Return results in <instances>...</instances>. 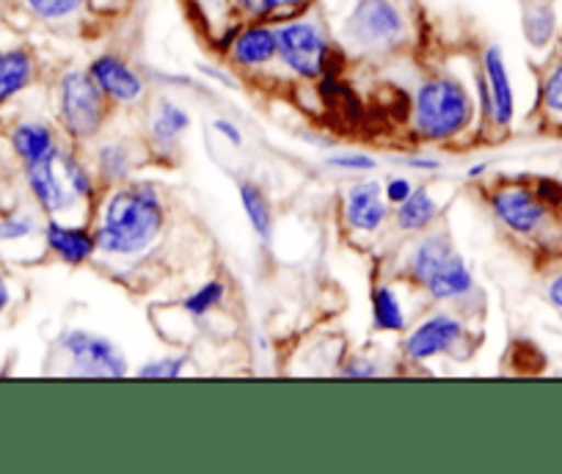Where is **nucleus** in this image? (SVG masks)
Returning <instances> with one entry per match:
<instances>
[{"instance_id": "f03ea898", "label": "nucleus", "mask_w": 562, "mask_h": 474, "mask_svg": "<svg viewBox=\"0 0 562 474\" xmlns=\"http://www.w3.org/2000/svg\"><path fill=\"white\" fill-rule=\"evenodd\" d=\"M472 97L461 80L430 78L416 89L414 122L419 136L430 142H447L472 122Z\"/></svg>"}, {"instance_id": "7c9ffc66", "label": "nucleus", "mask_w": 562, "mask_h": 474, "mask_svg": "<svg viewBox=\"0 0 562 474\" xmlns=\"http://www.w3.org/2000/svg\"><path fill=\"white\" fill-rule=\"evenodd\" d=\"M34 232V221L29 215H9L0 221V240H20Z\"/></svg>"}, {"instance_id": "cd10ccee", "label": "nucleus", "mask_w": 562, "mask_h": 474, "mask_svg": "<svg viewBox=\"0 0 562 474\" xmlns=\"http://www.w3.org/2000/svg\"><path fill=\"white\" fill-rule=\"evenodd\" d=\"M186 356H166V359H158V362H147L138 370V379H177V375L186 370Z\"/></svg>"}, {"instance_id": "6e6552de", "label": "nucleus", "mask_w": 562, "mask_h": 474, "mask_svg": "<svg viewBox=\"0 0 562 474\" xmlns=\"http://www.w3.org/2000/svg\"><path fill=\"white\" fill-rule=\"evenodd\" d=\"M91 80L100 86L102 94L113 102H122V105H130V102H138L140 94H144V80L140 75L130 67L124 58L113 56V53H102L91 61L89 67Z\"/></svg>"}, {"instance_id": "0eeeda50", "label": "nucleus", "mask_w": 562, "mask_h": 474, "mask_svg": "<svg viewBox=\"0 0 562 474\" xmlns=\"http://www.w3.org/2000/svg\"><path fill=\"white\" fill-rule=\"evenodd\" d=\"M491 210L507 229L518 232V235H529V232L540 229V224L546 221V204L532 191L518 185L496 191L491 196Z\"/></svg>"}, {"instance_id": "aec40b11", "label": "nucleus", "mask_w": 562, "mask_h": 474, "mask_svg": "<svg viewBox=\"0 0 562 474\" xmlns=\"http://www.w3.org/2000/svg\"><path fill=\"white\" fill-rule=\"evenodd\" d=\"M524 36L532 47H546L557 34V14L551 3H527L521 18Z\"/></svg>"}, {"instance_id": "9d476101", "label": "nucleus", "mask_w": 562, "mask_h": 474, "mask_svg": "<svg viewBox=\"0 0 562 474\" xmlns=\"http://www.w3.org/2000/svg\"><path fill=\"white\" fill-rule=\"evenodd\" d=\"M29 185L34 191L36 202L47 210V213H64L72 207L75 191L69 188L67 174H64L61 155L40 160V163H29Z\"/></svg>"}, {"instance_id": "c9c22d12", "label": "nucleus", "mask_w": 562, "mask_h": 474, "mask_svg": "<svg viewBox=\"0 0 562 474\" xmlns=\"http://www.w3.org/2000/svg\"><path fill=\"white\" fill-rule=\"evenodd\" d=\"M408 163H411V169H422V171L439 169V160H428V158H411Z\"/></svg>"}, {"instance_id": "7ed1b4c3", "label": "nucleus", "mask_w": 562, "mask_h": 474, "mask_svg": "<svg viewBox=\"0 0 562 474\" xmlns=\"http://www.w3.org/2000/svg\"><path fill=\"white\" fill-rule=\"evenodd\" d=\"M342 34L356 50H392L408 34V18L397 0H353L345 14Z\"/></svg>"}, {"instance_id": "dca6fc26", "label": "nucleus", "mask_w": 562, "mask_h": 474, "mask_svg": "<svg viewBox=\"0 0 562 474\" xmlns=\"http://www.w3.org/2000/svg\"><path fill=\"white\" fill-rule=\"evenodd\" d=\"M12 147L25 160V166L40 163V160L53 158L58 153L53 131L47 125H40V122H23V125L14 127Z\"/></svg>"}, {"instance_id": "473e14b6", "label": "nucleus", "mask_w": 562, "mask_h": 474, "mask_svg": "<svg viewBox=\"0 0 562 474\" xmlns=\"http://www.w3.org/2000/svg\"><path fill=\"white\" fill-rule=\"evenodd\" d=\"M411 191H414V185H411L405 177H392V180H389V185L383 188V196H386L389 204H403L405 199L411 196Z\"/></svg>"}, {"instance_id": "393cba45", "label": "nucleus", "mask_w": 562, "mask_h": 474, "mask_svg": "<svg viewBox=\"0 0 562 474\" xmlns=\"http://www.w3.org/2000/svg\"><path fill=\"white\" fill-rule=\"evenodd\" d=\"M89 0H23V7L45 23H61V20L75 18Z\"/></svg>"}, {"instance_id": "72a5a7b5", "label": "nucleus", "mask_w": 562, "mask_h": 474, "mask_svg": "<svg viewBox=\"0 0 562 474\" xmlns=\"http://www.w3.org/2000/svg\"><path fill=\"white\" fill-rule=\"evenodd\" d=\"M213 131L221 133V136H224L226 142L232 144V147H240V144H243V133L237 131V127L232 125V122H226V119H215Z\"/></svg>"}, {"instance_id": "4be33fe9", "label": "nucleus", "mask_w": 562, "mask_h": 474, "mask_svg": "<svg viewBox=\"0 0 562 474\" xmlns=\"http://www.w3.org/2000/svg\"><path fill=\"white\" fill-rule=\"evenodd\" d=\"M240 12H246L251 20H288L295 18L299 12L312 7V0H235Z\"/></svg>"}, {"instance_id": "b1692460", "label": "nucleus", "mask_w": 562, "mask_h": 474, "mask_svg": "<svg viewBox=\"0 0 562 474\" xmlns=\"http://www.w3.org/2000/svg\"><path fill=\"white\" fill-rule=\"evenodd\" d=\"M191 125V116L175 102H160L153 116V136L160 144H175Z\"/></svg>"}, {"instance_id": "bb28decb", "label": "nucleus", "mask_w": 562, "mask_h": 474, "mask_svg": "<svg viewBox=\"0 0 562 474\" xmlns=\"http://www.w3.org/2000/svg\"><path fill=\"white\" fill-rule=\"evenodd\" d=\"M224 295H226L224 282H207L204 287H199L196 293L188 295L186 312H188V315H193V317H204L210 309H215V306L224 301Z\"/></svg>"}, {"instance_id": "5701e85b", "label": "nucleus", "mask_w": 562, "mask_h": 474, "mask_svg": "<svg viewBox=\"0 0 562 474\" xmlns=\"http://www.w3.org/2000/svg\"><path fill=\"white\" fill-rule=\"evenodd\" d=\"M372 317H375V326L381 331H403L408 326L403 304H400L397 293L392 287L372 290Z\"/></svg>"}, {"instance_id": "c85d7f7f", "label": "nucleus", "mask_w": 562, "mask_h": 474, "mask_svg": "<svg viewBox=\"0 0 562 474\" xmlns=\"http://www.w3.org/2000/svg\"><path fill=\"white\" fill-rule=\"evenodd\" d=\"M543 105L554 116H562V56L557 58L554 67L549 69V75L543 80Z\"/></svg>"}, {"instance_id": "1a4fd4ad", "label": "nucleus", "mask_w": 562, "mask_h": 474, "mask_svg": "<svg viewBox=\"0 0 562 474\" xmlns=\"http://www.w3.org/2000/svg\"><path fill=\"white\" fill-rule=\"evenodd\" d=\"M229 56L237 67H246V69H257V67H265V64L276 61V58H279L276 25L265 23V20H254V23L232 31Z\"/></svg>"}, {"instance_id": "f704fd0d", "label": "nucleus", "mask_w": 562, "mask_h": 474, "mask_svg": "<svg viewBox=\"0 0 562 474\" xmlns=\"http://www.w3.org/2000/svg\"><path fill=\"white\" fill-rule=\"evenodd\" d=\"M549 301L557 306V309H562V273L549 284Z\"/></svg>"}, {"instance_id": "a878e982", "label": "nucleus", "mask_w": 562, "mask_h": 474, "mask_svg": "<svg viewBox=\"0 0 562 474\" xmlns=\"http://www.w3.org/2000/svg\"><path fill=\"white\" fill-rule=\"evenodd\" d=\"M97 166H100V174L105 180H122L130 169V153L124 144L111 142V144H102L97 149Z\"/></svg>"}, {"instance_id": "f3484780", "label": "nucleus", "mask_w": 562, "mask_h": 474, "mask_svg": "<svg viewBox=\"0 0 562 474\" xmlns=\"http://www.w3.org/2000/svg\"><path fill=\"white\" fill-rule=\"evenodd\" d=\"M452 255H456V249H452L450 237L445 235L425 237V240L414 249V255H411V276L425 287V282H428V279L434 276V273L439 271Z\"/></svg>"}, {"instance_id": "e433bc0d", "label": "nucleus", "mask_w": 562, "mask_h": 474, "mask_svg": "<svg viewBox=\"0 0 562 474\" xmlns=\"http://www.w3.org/2000/svg\"><path fill=\"white\" fill-rule=\"evenodd\" d=\"M9 298H12V293H9V284L3 282V279H0V312L7 309Z\"/></svg>"}, {"instance_id": "6ab92c4d", "label": "nucleus", "mask_w": 562, "mask_h": 474, "mask_svg": "<svg viewBox=\"0 0 562 474\" xmlns=\"http://www.w3.org/2000/svg\"><path fill=\"white\" fill-rule=\"evenodd\" d=\"M397 226L403 232L428 229L436 221V215H439V204L434 202V196H430L425 185H416L411 196L403 204H397Z\"/></svg>"}, {"instance_id": "ddd939ff", "label": "nucleus", "mask_w": 562, "mask_h": 474, "mask_svg": "<svg viewBox=\"0 0 562 474\" xmlns=\"http://www.w3.org/2000/svg\"><path fill=\"white\" fill-rule=\"evenodd\" d=\"M389 207L383 188L378 182H359L345 193V218L353 229L375 232L386 221Z\"/></svg>"}, {"instance_id": "20e7f679", "label": "nucleus", "mask_w": 562, "mask_h": 474, "mask_svg": "<svg viewBox=\"0 0 562 474\" xmlns=\"http://www.w3.org/2000/svg\"><path fill=\"white\" fill-rule=\"evenodd\" d=\"M279 61L304 80L323 78L331 58V45L315 20L288 18L276 25Z\"/></svg>"}, {"instance_id": "58836bf2", "label": "nucleus", "mask_w": 562, "mask_h": 474, "mask_svg": "<svg viewBox=\"0 0 562 474\" xmlns=\"http://www.w3.org/2000/svg\"><path fill=\"white\" fill-rule=\"evenodd\" d=\"M485 171V163H477L474 169H469V177H480Z\"/></svg>"}, {"instance_id": "ea45409f", "label": "nucleus", "mask_w": 562, "mask_h": 474, "mask_svg": "<svg viewBox=\"0 0 562 474\" xmlns=\"http://www.w3.org/2000/svg\"><path fill=\"white\" fill-rule=\"evenodd\" d=\"M527 3H549V0H527Z\"/></svg>"}, {"instance_id": "4468645a", "label": "nucleus", "mask_w": 562, "mask_h": 474, "mask_svg": "<svg viewBox=\"0 0 562 474\" xmlns=\"http://www.w3.org/2000/svg\"><path fill=\"white\" fill-rule=\"evenodd\" d=\"M47 246L61 257L69 266H83L86 260H91V255L97 251V237L91 232L80 229V226H64L58 221H50L45 229Z\"/></svg>"}, {"instance_id": "423d86ee", "label": "nucleus", "mask_w": 562, "mask_h": 474, "mask_svg": "<svg viewBox=\"0 0 562 474\" xmlns=\"http://www.w3.org/2000/svg\"><path fill=\"white\" fill-rule=\"evenodd\" d=\"M61 348L69 353L75 373L86 379H122L127 373V359L111 339L91 331H67L61 339Z\"/></svg>"}, {"instance_id": "c756f323", "label": "nucleus", "mask_w": 562, "mask_h": 474, "mask_svg": "<svg viewBox=\"0 0 562 474\" xmlns=\"http://www.w3.org/2000/svg\"><path fill=\"white\" fill-rule=\"evenodd\" d=\"M61 166H64V174H67V182L69 188L75 191V196H91V191H94V182H91L89 171L83 169V166L78 163V160L67 158V155H61Z\"/></svg>"}, {"instance_id": "39448f33", "label": "nucleus", "mask_w": 562, "mask_h": 474, "mask_svg": "<svg viewBox=\"0 0 562 474\" xmlns=\"http://www.w3.org/2000/svg\"><path fill=\"white\" fill-rule=\"evenodd\" d=\"M58 113L75 138H89L105 122V94L91 80L89 72H67L58 86Z\"/></svg>"}, {"instance_id": "9b49d317", "label": "nucleus", "mask_w": 562, "mask_h": 474, "mask_svg": "<svg viewBox=\"0 0 562 474\" xmlns=\"http://www.w3.org/2000/svg\"><path fill=\"white\" fill-rule=\"evenodd\" d=\"M461 334L463 326L458 317L434 315L408 334V339H405V353L411 359H416V362H425V359H434V356L450 350L461 339Z\"/></svg>"}, {"instance_id": "2f4dec72", "label": "nucleus", "mask_w": 562, "mask_h": 474, "mask_svg": "<svg viewBox=\"0 0 562 474\" xmlns=\"http://www.w3.org/2000/svg\"><path fill=\"white\" fill-rule=\"evenodd\" d=\"M328 163H331L334 169H342V171H372L375 169V158H370V155H337V158H331Z\"/></svg>"}, {"instance_id": "f8f14e48", "label": "nucleus", "mask_w": 562, "mask_h": 474, "mask_svg": "<svg viewBox=\"0 0 562 474\" xmlns=\"http://www.w3.org/2000/svg\"><path fill=\"white\" fill-rule=\"evenodd\" d=\"M483 78L485 89H488L491 119H494L496 125H510L513 111H516V100H513V83L510 72H507L505 56H502V50L496 45L485 47Z\"/></svg>"}, {"instance_id": "412c9836", "label": "nucleus", "mask_w": 562, "mask_h": 474, "mask_svg": "<svg viewBox=\"0 0 562 474\" xmlns=\"http://www.w3.org/2000/svg\"><path fill=\"white\" fill-rule=\"evenodd\" d=\"M240 202H243V210H246L248 224L254 226L257 237L270 240V229H273V213H270L268 196L262 193V188H257L254 182H243Z\"/></svg>"}, {"instance_id": "4c0bfd02", "label": "nucleus", "mask_w": 562, "mask_h": 474, "mask_svg": "<svg viewBox=\"0 0 562 474\" xmlns=\"http://www.w3.org/2000/svg\"><path fill=\"white\" fill-rule=\"evenodd\" d=\"M89 3L94 9H102V7H105V9H116V7H122L124 0H89Z\"/></svg>"}, {"instance_id": "f257e3e1", "label": "nucleus", "mask_w": 562, "mask_h": 474, "mask_svg": "<svg viewBox=\"0 0 562 474\" xmlns=\"http://www.w3.org/2000/svg\"><path fill=\"white\" fill-rule=\"evenodd\" d=\"M166 224L164 202L153 185H130L113 193L97 226V249L113 257H133L147 251Z\"/></svg>"}, {"instance_id": "a211bd4d", "label": "nucleus", "mask_w": 562, "mask_h": 474, "mask_svg": "<svg viewBox=\"0 0 562 474\" xmlns=\"http://www.w3.org/2000/svg\"><path fill=\"white\" fill-rule=\"evenodd\" d=\"M34 78V58L29 50H0V102L12 100Z\"/></svg>"}, {"instance_id": "2eb2a0df", "label": "nucleus", "mask_w": 562, "mask_h": 474, "mask_svg": "<svg viewBox=\"0 0 562 474\" xmlns=\"http://www.w3.org/2000/svg\"><path fill=\"white\" fill-rule=\"evenodd\" d=\"M472 271H469V266L463 262V257L458 255V251L428 279V282H425V290H428L436 301L461 298V295L472 293Z\"/></svg>"}]
</instances>
